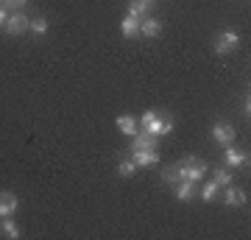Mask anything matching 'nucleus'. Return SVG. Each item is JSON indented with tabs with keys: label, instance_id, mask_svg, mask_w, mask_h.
Masks as SVG:
<instances>
[{
	"label": "nucleus",
	"instance_id": "nucleus-1",
	"mask_svg": "<svg viewBox=\"0 0 251 240\" xmlns=\"http://www.w3.org/2000/svg\"><path fill=\"white\" fill-rule=\"evenodd\" d=\"M137 126H140V132L151 134V137H165V134L173 132V117L168 112H159V109H148L137 120Z\"/></svg>",
	"mask_w": 251,
	"mask_h": 240
},
{
	"label": "nucleus",
	"instance_id": "nucleus-16",
	"mask_svg": "<svg viewBox=\"0 0 251 240\" xmlns=\"http://www.w3.org/2000/svg\"><path fill=\"white\" fill-rule=\"evenodd\" d=\"M0 229L6 232V238H11V240H17L20 238V226H17V221H14V218H3V223H0Z\"/></svg>",
	"mask_w": 251,
	"mask_h": 240
},
{
	"label": "nucleus",
	"instance_id": "nucleus-5",
	"mask_svg": "<svg viewBox=\"0 0 251 240\" xmlns=\"http://www.w3.org/2000/svg\"><path fill=\"white\" fill-rule=\"evenodd\" d=\"M224 162H226V168H240V165H249V154L234 148L229 142V145H224Z\"/></svg>",
	"mask_w": 251,
	"mask_h": 240
},
{
	"label": "nucleus",
	"instance_id": "nucleus-2",
	"mask_svg": "<svg viewBox=\"0 0 251 240\" xmlns=\"http://www.w3.org/2000/svg\"><path fill=\"white\" fill-rule=\"evenodd\" d=\"M176 168V179L179 182H201L206 173V165L204 162H198L193 154H187L184 160H181V165H173Z\"/></svg>",
	"mask_w": 251,
	"mask_h": 240
},
{
	"label": "nucleus",
	"instance_id": "nucleus-19",
	"mask_svg": "<svg viewBox=\"0 0 251 240\" xmlns=\"http://www.w3.org/2000/svg\"><path fill=\"white\" fill-rule=\"evenodd\" d=\"M215 196H218V185L215 182H206V185L201 187V198H204V201H212Z\"/></svg>",
	"mask_w": 251,
	"mask_h": 240
},
{
	"label": "nucleus",
	"instance_id": "nucleus-6",
	"mask_svg": "<svg viewBox=\"0 0 251 240\" xmlns=\"http://www.w3.org/2000/svg\"><path fill=\"white\" fill-rule=\"evenodd\" d=\"M28 23H31V20H28L23 11H14V14L6 20V26H3V28H6V34L17 36V34H23V31H28Z\"/></svg>",
	"mask_w": 251,
	"mask_h": 240
},
{
	"label": "nucleus",
	"instance_id": "nucleus-9",
	"mask_svg": "<svg viewBox=\"0 0 251 240\" xmlns=\"http://www.w3.org/2000/svg\"><path fill=\"white\" fill-rule=\"evenodd\" d=\"M156 140H159V137H151V134H145V132H137L134 137H131V151H145V148H156Z\"/></svg>",
	"mask_w": 251,
	"mask_h": 240
},
{
	"label": "nucleus",
	"instance_id": "nucleus-12",
	"mask_svg": "<svg viewBox=\"0 0 251 240\" xmlns=\"http://www.w3.org/2000/svg\"><path fill=\"white\" fill-rule=\"evenodd\" d=\"M173 196L179 198V201H190V198L196 196V182H176L173 185Z\"/></svg>",
	"mask_w": 251,
	"mask_h": 240
},
{
	"label": "nucleus",
	"instance_id": "nucleus-21",
	"mask_svg": "<svg viewBox=\"0 0 251 240\" xmlns=\"http://www.w3.org/2000/svg\"><path fill=\"white\" fill-rule=\"evenodd\" d=\"M25 3H28V0H0V6H3V9H14V11H20Z\"/></svg>",
	"mask_w": 251,
	"mask_h": 240
},
{
	"label": "nucleus",
	"instance_id": "nucleus-13",
	"mask_svg": "<svg viewBox=\"0 0 251 240\" xmlns=\"http://www.w3.org/2000/svg\"><path fill=\"white\" fill-rule=\"evenodd\" d=\"M117 129H120L126 137H134V134L140 132V126H137V120L131 115H120L117 117Z\"/></svg>",
	"mask_w": 251,
	"mask_h": 240
},
{
	"label": "nucleus",
	"instance_id": "nucleus-10",
	"mask_svg": "<svg viewBox=\"0 0 251 240\" xmlns=\"http://www.w3.org/2000/svg\"><path fill=\"white\" fill-rule=\"evenodd\" d=\"M140 34L148 36V39H156V36L162 34V23L156 17H145L140 20Z\"/></svg>",
	"mask_w": 251,
	"mask_h": 240
},
{
	"label": "nucleus",
	"instance_id": "nucleus-18",
	"mask_svg": "<svg viewBox=\"0 0 251 240\" xmlns=\"http://www.w3.org/2000/svg\"><path fill=\"white\" fill-rule=\"evenodd\" d=\"M232 173H229V170H224V168H218L215 170V179H212V182H215L218 187H226V185H232Z\"/></svg>",
	"mask_w": 251,
	"mask_h": 240
},
{
	"label": "nucleus",
	"instance_id": "nucleus-15",
	"mask_svg": "<svg viewBox=\"0 0 251 240\" xmlns=\"http://www.w3.org/2000/svg\"><path fill=\"white\" fill-rule=\"evenodd\" d=\"M229 207H240V204H246V190H237V187H232V185H226V198H224Z\"/></svg>",
	"mask_w": 251,
	"mask_h": 240
},
{
	"label": "nucleus",
	"instance_id": "nucleus-7",
	"mask_svg": "<svg viewBox=\"0 0 251 240\" xmlns=\"http://www.w3.org/2000/svg\"><path fill=\"white\" fill-rule=\"evenodd\" d=\"M131 162H134L137 168H153V165L159 162V154H156V148H145V151H131Z\"/></svg>",
	"mask_w": 251,
	"mask_h": 240
},
{
	"label": "nucleus",
	"instance_id": "nucleus-20",
	"mask_svg": "<svg viewBox=\"0 0 251 240\" xmlns=\"http://www.w3.org/2000/svg\"><path fill=\"white\" fill-rule=\"evenodd\" d=\"M134 170H137V165L131 160H123L117 165V173H120V176H134Z\"/></svg>",
	"mask_w": 251,
	"mask_h": 240
},
{
	"label": "nucleus",
	"instance_id": "nucleus-3",
	"mask_svg": "<svg viewBox=\"0 0 251 240\" xmlns=\"http://www.w3.org/2000/svg\"><path fill=\"white\" fill-rule=\"evenodd\" d=\"M237 45H240V34L237 31H224V34H218L215 36V51L218 56H226V53H232V51H237Z\"/></svg>",
	"mask_w": 251,
	"mask_h": 240
},
{
	"label": "nucleus",
	"instance_id": "nucleus-14",
	"mask_svg": "<svg viewBox=\"0 0 251 240\" xmlns=\"http://www.w3.org/2000/svg\"><path fill=\"white\" fill-rule=\"evenodd\" d=\"M153 3H156V0H131V3H128V14H134V17L143 20L145 14L151 11Z\"/></svg>",
	"mask_w": 251,
	"mask_h": 240
},
{
	"label": "nucleus",
	"instance_id": "nucleus-8",
	"mask_svg": "<svg viewBox=\"0 0 251 240\" xmlns=\"http://www.w3.org/2000/svg\"><path fill=\"white\" fill-rule=\"evenodd\" d=\"M17 210H20L17 196L9 193V190H3V193H0V221H3V218H9V215H14Z\"/></svg>",
	"mask_w": 251,
	"mask_h": 240
},
{
	"label": "nucleus",
	"instance_id": "nucleus-17",
	"mask_svg": "<svg viewBox=\"0 0 251 240\" xmlns=\"http://www.w3.org/2000/svg\"><path fill=\"white\" fill-rule=\"evenodd\" d=\"M28 31H34L36 36L48 34V20H45V17H36V20H31V23H28Z\"/></svg>",
	"mask_w": 251,
	"mask_h": 240
},
{
	"label": "nucleus",
	"instance_id": "nucleus-23",
	"mask_svg": "<svg viewBox=\"0 0 251 240\" xmlns=\"http://www.w3.org/2000/svg\"><path fill=\"white\" fill-rule=\"evenodd\" d=\"M6 20H9V14H6V9L0 6V26H6Z\"/></svg>",
	"mask_w": 251,
	"mask_h": 240
},
{
	"label": "nucleus",
	"instance_id": "nucleus-4",
	"mask_svg": "<svg viewBox=\"0 0 251 240\" xmlns=\"http://www.w3.org/2000/svg\"><path fill=\"white\" fill-rule=\"evenodd\" d=\"M209 134H212V140H215L218 145H229V142H234V137H237V134H234V126L226 123V120H218Z\"/></svg>",
	"mask_w": 251,
	"mask_h": 240
},
{
	"label": "nucleus",
	"instance_id": "nucleus-11",
	"mask_svg": "<svg viewBox=\"0 0 251 240\" xmlns=\"http://www.w3.org/2000/svg\"><path fill=\"white\" fill-rule=\"evenodd\" d=\"M120 34H123L126 39H131V36L140 34V17H134V14H126V17L120 20Z\"/></svg>",
	"mask_w": 251,
	"mask_h": 240
},
{
	"label": "nucleus",
	"instance_id": "nucleus-22",
	"mask_svg": "<svg viewBox=\"0 0 251 240\" xmlns=\"http://www.w3.org/2000/svg\"><path fill=\"white\" fill-rule=\"evenodd\" d=\"M243 115H246V117L251 115V101H249V95H246V98H243Z\"/></svg>",
	"mask_w": 251,
	"mask_h": 240
}]
</instances>
